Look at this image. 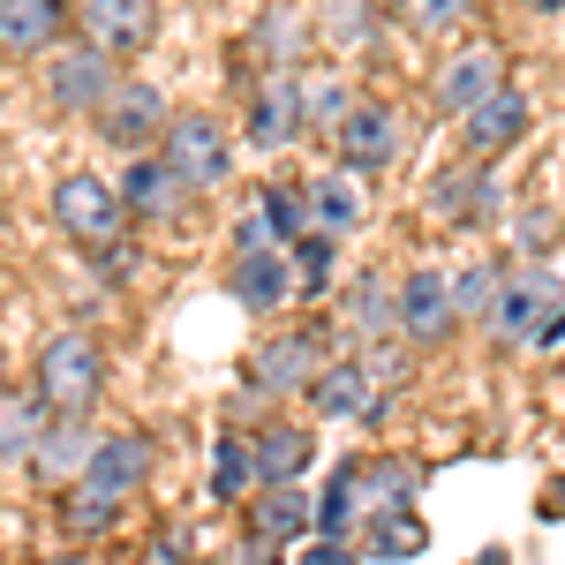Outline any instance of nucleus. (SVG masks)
I'll use <instances>...</instances> for the list:
<instances>
[{"mask_svg":"<svg viewBox=\"0 0 565 565\" xmlns=\"http://www.w3.org/2000/svg\"><path fill=\"white\" fill-rule=\"evenodd\" d=\"M302 114H309V129H348V114H354V98L332 76H302Z\"/></svg>","mask_w":565,"mask_h":565,"instance_id":"72a5a7b5","label":"nucleus"},{"mask_svg":"<svg viewBox=\"0 0 565 565\" xmlns=\"http://www.w3.org/2000/svg\"><path fill=\"white\" fill-rule=\"evenodd\" d=\"M324 23H332V39H362V23H370V0H324Z\"/></svg>","mask_w":565,"mask_h":565,"instance_id":"58836bf2","label":"nucleus"},{"mask_svg":"<svg viewBox=\"0 0 565 565\" xmlns=\"http://www.w3.org/2000/svg\"><path fill=\"white\" fill-rule=\"evenodd\" d=\"M90 452H98V437H90L84 415H53V423H45V445H39V476L76 482L90 468Z\"/></svg>","mask_w":565,"mask_h":565,"instance_id":"4be33fe9","label":"nucleus"},{"mask_svg":"<svg viewBox=\"0 0 565 565\" xmlns=\"http://www.w3.org/2000/svg\"><path fill=\"white\" fill-rule=\"evenodd\" d=\"M324 362H332L324 332H279V340H264V348L249 354V385L271 392V399H287V392L317 385V377H324Z\"/></svg>","mask_w":565,"mask_h":565,"instance_id":"39448f33","label":"nucleus"},{"mask_svg":"<svg viewBox=\"0 0 565 565\" xmlns=\"http://www.w3.org/2000/svg\"><path fill=\"white\" fill-rule=\"evenodd\" d=\"M68 0H0V53L8 61H31V53H45V45L68 31Z\"/></svg>","mask_w":565,"mask_h":565,"instance_id":"a211bd4d","label":"nucleus"},{"mask_svg":"<svg viewBox=\"0 0 565 565\" xmlns=\"http://www.w3.org/2000/svg\"><path fill=\"white\" fill-rule=\"evenodd\" d=\"M106 392V354L90 332H53L39 348V399L53 415H90V399Z\"/></svg>","mask_w":565,"mask_h":565,"instance_id":"f03ea898","label":"nucleus"},{"mask_svg":"<svg viewBox=\"0 0 565 565\" xmlns=\"http://www.w3.org/2000/svg\"><path fill=\"white\" fill-rule=\"evenodd\" d=\"M309 521H317V505L302 498V482H264V498L249 505V527L271 535V543H295Z\"/></svg>","mask_w":565,"mask_h":565,"instance_id":"5701e85b","label":"nucleus"},{"mask_svg":"<svg viewBox=\"0 0 565 565\" xmlns=\"http://www.w3.org/2000/svg\"><path fill=\"white\" fill-rule=\"evenodd\" d=\"M249 482H264L257 437L218 430V437H212V498H218V505H242V498H249Z\"/></svg>","mask_w":565,"mask_h":565,"instance_id":"412c9836","label":"nucleus"},{"mask_svg":"<svg viewBox=\"0 0 565 565\" xmlns=\"http://www.w3.org/2000/svg\"><path fill=\"white\" fill-rule=\"evenodd\" d=\"M249 39H257V53H271V68H287V61L302 53V15L271 0V8L257 15V31H249Z\"/></svg>","mask_w":565,"mask_h":565,"instance_id":"2f4dec72","label":"nucleus"},{"mask_svg":"<svg viewBox=\"0 0 565 565\" xmlns=\"http://www.w3.org/2000/svg\"><path fill=\"white\" fill-rule=\"evenodd\" d=\"M45 399H23V392H8L0 399V460H8V476H23V468H39V445H45Z\"/></svg>","mask_w":565,"mask_h":565,"instance_id":"aec40b11","label":"nucleus"},{"mask_svg":"<svg viewBox=\"0 0 565 565\" xmlns=\"http://www.w3.org/2000/svg\"><path fill=\"white\" fill-rule=\"evenodd\" d=\"M505 234H513V249H521L527 264H543L551 242H558V212H551V204H521V212L505 218Z\"/></svg>","mask_w":565,"mask_h":565,"instance_id":"473e14b6","label":"nucleus"},{"mask_svg":"<svg viewBox=\"0 0 565 565\" xmlns=\"http://www.w3.org/2000/svg\"><path fill=\"white\" fill-rule=\"evenodd\" d=\"M53 226L68 234V242H84V249H114L121 242V226H129V204H121V181L106 174H61L53 181Z\"/></svg>","mask_w":565,"mask_h":565,"instance_id":"f257e3e1","label":"nucleus"},{"mask_svg":"<svg viewBox=\"0 0 565 565\" xmlns=\"http://www.w3.org/2000/svg\"><path fill=\"white\" fill-rule=\"evenodd\" d=\"M332 249H340V234H302V242H295L302 295H324V287H332Z\"/></svg>","mask_w":565,"mask_h":565,"instance_id":"f704fd0d","label":"nucleus"},{"mask_svg":"<svg viewBox=\"0 0 565 565\" xmlns=\"http://www.w3.org/2000/svg\"><path fill=\"white\" fill-rule=\"evenodd\" d=\"M521 136H527V98H521L513 84L490 90L476 114H460V143H468L476 159H490V151H513Z\"/></svg>","mask_w":565,"mask_h":565,"instance_id":"6ab92c4d","label":"nucleus"},{"mask_svg":"<svg viewBox=\"0 0 565 565\" xmlns=\"http://www.w3.org/2000/svg\"><path fill=\"white\" fill-rule=\"evenodd\" d=\"M167 121H174L167 98H159L151 84H136V76H121V90L98 106V136H106L114 151H129V159H136V151H151V143L167 136Z\"/></svg>","mask_w":565,"mask_h":565,"instance_id":"6e6552de","label":"nucleus"},{"mask_svg":"<svg viewBox=\"0 0 565 565\" xmlns=\"http://www.w3.org/2000/svg\"><path fill=\"white\" fill-rule=\"evenodd\" d=\"M558 340H565V309L551 317V324H543V332H535V348H558Z\"/></svg>","mask_w":565,"mask_h":565,"instance_id":"a19ab883","label":"nucleus"},{"mask_svg":"<svg viewBox=\"0 0 565 565\" xmlns=\"http://www.w3.org/2000/svg\"><path fill=\"white\" fill-rule=\"evenodd\" d=\"M498 295H505V271H498V264H460V271H452V309H460V317H482V324H490Z\"/></svg>","mask_w":565,"mask_h":565,"instance_id":"c85d7f7f","label":"nucleus"},{"mask_svg":"<svg viewBox=\"0 0 565 565\" xmlns=\"http://www.w3.org/2000/svg\"><path fill=\"white\" fill-rule=\"evenodd\" d=\"M476 565H505V551H482V558Z\"/></svg>","mask_w":565,"mask_h":565,"instance_id":"a18cd8bd","label":"nucleus"},{"mask_svg":"<svg viewBox=\"0 0 565 565\" xmlns=\"http://www.w3.org/2000/svg\"><path fill=\"white\" fill-rule=\"evenodd\" d=\"M505 212V181L490 167H445L430 181V218H452V226H476V218Z\"/></svg>","mask_w":565,"mask_h":565,"instance_id":"2eb2a0df","label":"nucleus"},{"mask_svg":"<svg viewBox=\"0 0 565 565\" xmlns=\"http://www.w3.org/2000/svg\"><path fill=\"white\" fill-rule=\"evenodd\" d=\"M151 468H159V452H151V437L121 430V437H98V452H90V468H84L76 482H90V490H106V498H121V505H129L136 490L151 482Z\"/></svg>","mask_w":565,"mask_h":565,"instance_id":"ddd939ff","label":"nucleus"},{"mask_svg":"<svg viewBox=\"0 0 565 565\" xmlns=\"http://www.w3.org/2000/svg\"><path fill=\"white\" fill-rule=\"evenodd\" d=\"M558 309H565V279L551 264H521V271L505 279L498 309H490V332H498V340H535Z\"/></svg>","mask_w":565,"mask_h":565,"instance_id":"20e7f679","label":"nucleus"},{"mask_svg":"<svg viewBox=\"0 0 565 565\" xmlns=\"http://www.w3.org/2000/svg\"><path fill=\"white\" fill-rule=\"evenodd\" d=\"M362 505H370V498H362V460H340V476H332V490L317 498V527H324V535L340 543V535L354 527V513H362Z\"/></svg>","mask_w":565,"mask_h":565,"instance_id":"cd10ccee","label":"nucleus"},{"mask_svg":"<svg viewBox=\"0 0 565 565\" xmlns=\"http://www.w3.org/2000/svg\"><path fill=\"white\" fill-rule=\"evenodd\" d=\"M490 90H505V53L498 45H468V53H452L437 68V106L445 114H476Z\"/></svg>","mask_w":565,"mask_h":565,"instance_id":"f3484780","label":"nucleus"},{"mask_svg":"<svg viewBox=\"0 0 565 565\" xmlns=\"http://www.w3.org/2000/svg\"><path fill=\"white\" fill-rule=\"evenodd\" d=\"M309 565H354V551H309Z\"/></svg>","mask_w":565,"mask_h":565,"instance_id":"79ce46f5","label":"nucleus"},{"mask_svg":"<svg viewBox=\"0 0 565 565\" xmlns=\"http://www.w3.org/2000/svg\"><path fill=\"white\" fill-rule=\"evenodd\" d=\"M234 565H279V551H242Z\"/></svg>","mask_w":565,"mask_h":565,"instance_id":"37998d69","label":"nucleus"},{"mask_svg":"<svg viewBox=\"0 0 565 565\" xmlns=\"http://www.w3.org/2000/svg\"><path fill=\"white\" fill-rule=\"evenodd\" d=\"M309 212H317V234H354L362 226V189L348 174H317L309 181Z\"/></svg>","mask_w":565,"mask_h":565,"instance_id":"a878e982","label":"nucleus"},{"mask_svg":"<svg viewBox=\"0 0 565 565\" xmlns=\"http://www.w3.org/2000/svg\"><path fill=\"white\" fill-rule=\"evenodd\" d=\"M543 521H565V476H558V490H543Z\"/></svg>","mask_w":565,"mask_h":565,"instance_id":"ea45409f","label":"nucleus"},{"mask_svg":"<svg viewBox=\"0 0 565 565\" xmlns=\"http://www.w3.org/2000/svg\"><path fill=\"white\" fill-rule=\"evenodd\" d=\"M226 287H234V302L242 309H287L295 295H302V271L287 264V249H249V257H234V271H226Z\"/></svg>","mask_w":565,"mask_h":565,"instance_id":"dca6fc26","label":"nucleus"},{"mask_svg":"<svg viewBox=\"0 0 565 565\" xmlns=\"http://www.w3.org/2000/svg\"><path fill=\"white\" fill-rule=\"evenodd\" d=\"M415 482H423L415 460H377V468H362V498H370L377 513H392V505H407V498H415Z\"/></svg>","mask_w":565,"mask_h":565,"instance_id":"7c9ffc66","label":"nucleus"},{"mask_svg":"<svg viewBox=\"0 0 565 565\" xmlns=\"http://www.w3.org/2000/svg\"><path fill=\"white\" fill-rule=\"evenodd\" d=\"M332 143H340V167H348V174H385L392 159L407 151V114L385 106V98H370V106L348 114V129L332 136Z\"/></svg>","mask_w":565,"mask_h":565,"instance_id":"423d86ee","label":"nucleus"},{"mask_svg":"<svg viewBox=\"0 0 565 565\" xmlns=\"http://www.w3.org/2000/svg\"><path fill=\"white\" fill-rule=\"evenodd\" d=\"M53 565H90V558H53Z\"/></svg>","mask_w":565,"mask_h":565,"instance_id":"49530a36","label":"nucleus"},{"mask_svg":"<svg viewBox=\"0 0 565 565\" xmlns=\"http://www.w3.org/2000/svg\"><path fill=\"white\" fill-rule=\"evenodd\" d=\"M159 151H167V167L189 181V196L218 189V181H226V167H234V143H226V129H218L212 114H174V121H167V136H159Z\"/></svg>","mask_w":565,"mask_h":565,"instance_id":"7ed1b4c3","label":"nucleus"},{"mask_svg":"<svg viewBox=\"0 0 565 565\" xmlns=\"http://www.w3.org/2000/svg\"><path fill=\"white\" fill-rule=\"evenodd\" d=\"M249 249H287L279 218L264 212V204H249V212H242V226H234V257H249Z\"/></svg>","mask_w":565,"mask_h":565,"instance_id":"e433bc0d","label":"nucleus"},{"mask_svg":"<svg viewBox=\"0 0 565 565\" xmlns=\"http://www.w3.org/2000/svg\"><path fill=\"white\" fill-rule=\"evenodd\" d=\"M309 399H317L332 423H377V415H385L377 362H324V377L309 385Z\"/></svg>","mask_w":565,"mask_h":565,"instance_id":"9b49d317","label":"nucleus"},{"mask_svg":"<svg viewBox=\"0 0 565 565\" xmlns=\"http://www.w3.org/2000/svg\"><path fill=\"white\" fill-rule=\"evenodd\" d=\"M121 204H129V218H151V226H167V218L189 204V181L167 167V151H136L129 174H121Z\"/></svg>","mask_w":565,"mask_h":565,"instance_id":"4468645a","label":"nucleus"},{"mask_svg":"<svg viewBox=\"0 0 565 565\" xmlns=\"http://www.w3.org/2000/svg\"><path fill=\"white\" fill-rule=\"evenodd\" d=\"M527 8H535V15H551V8H565V0H527Z\"/></svg>","mask_w":565,"mask_h":565,"instance_id":"c03bdc74","label":"nucleus"},{"mask_svg":"<svg viewBox=\"0 0 565 565\" xmlns=\"http://www.w3.org/2000/svg\"><path fill=\"white\" fill-rule=\"evenodd\" d=\"M340 317H348L362 340H377V332H399V287H385L377 271H362V279L348 287V309H340Z\"/></svg>","mask_w":565,"mask_h":565,"instance_id":"393cba45","label":"nucleus"},{"mask_svg":"<svg viewBox=\"0 0 565 565\" xmlns=\"http://www.w3.org/2000/svg\"><path fill=\"white\" fill-rule=\"evenodd\" d=\"M76 31H84V45L121 61V53H143L159 39V8L151 0H76Z\"/></svg>","mask_w":565,"mask_h":565,"instance_id":"1a4fd4ad","label":"nucleus"},{"mask_svg":"<svg viewBox=\"0 0 565 565\" xmlns=\"http://www.w3.org/2000/svg\"><path fill=\"white\" fill-rule=\"evenodd\" d=\"M415 551H423V527L377 513V527H370V558H415Z\"/></svg>","mask_w":565,"mask_h":565,"instance_id":"c9c22d12","label":"nucleus"},{"mask_svg":"<svg viewBox=\"0 0 565 565\" xmlns=\"http://www.w3.org/2000/svg\"><path fill=\"white\" fill-rule=\"evenodd\" d=\"M114 521H121V498H106V490H90V482H68V490H61V527H68L76 543L106 535Z\"/></svg>","mask_w":565,"mask_h":565,"instance_id":"bb28decb","label":"nucleus"},{"mask_svg":"<svg viewBox=\"0 0 565 565\" xmlns=\"http://www.w3.org/2000/svg\"><path fill=\"white\" fill-rule=\"evenodd\" d=\"M295 136H309L302 76L271 68V84H257V98H249V143H257V151H287Z\"/></svg>","mask_w":565,"mask_h":565,"instance_id":"f8f14e48","label":"nucleus"},{"mask_svg":"<svg viewBox=\"0 0 565 565\" xmlns=\"http://www.w3.org/2000/svg\"><path fill=\"white\" fill-rule=\"evenodd\" d=\"M121 90L114 76V53H98V45H76V53H61L53 68H45V98L61 106V114H76V121H98V106Z\"/></svg>","mask_w":565,"mask_h":565,"instance_id":"0eeeda50","label":"nucleus"},{"mask_svg":"<svg viewBox=\"0 0 565 565\" xmlns=\"http://www.w3.org/2000/svg\"><path fill=\"white\" fill-rule=\"evenodd\" d=\"M257 204H264L271 218H279V234H287V242L317 234V212H309V181H302V189H295V181H264V189H257Z\"/></svg>","mask_w":565,"mask_h":565,"instance_id":"c756f323","label":"nucleus"},{"mask_svg":"<svg viewBox=\"0 0 565 565\" xmlns=\"http://www.w3.org/2000/svg\"><path fill=\"white\" fill-rule=\"evenodd\" d=\"M317 460V437L302 430V423H271V430H257V468L264 482H295Z\"/></svg>","mask_w":565,"mask_h":565,"instance_id":"b1692460","label":"nucleus"},{"mask_svg":"<svg viewBox=\"0 0 565 565\" xmlns=\"http://www.w3.org/2000/svg\"><path fill=\"white\" fill-rule=\"evenodd\" d=\"M452 324H460V309H452V271L415 264V271L399 279V332H407L415 348H437Z\"/></svg>","mask_w":565,"mask_h":565,"instance_id":"9d476101","label":"nucleus"},{"mask_svg":"<svg viewBox=\"0 0 565 565\" xmlns=\"http://www.w3.org/2000/svg\"><path fill=\"white\" fill-rule=\"evenodd\" d=\"M468 8H476V0H407V23H415L423 39H445V31H452Z\"/></svg>","mask_w":565,"mask_h":565,"instance_id":"4c0bfd02","label":"nucleus"}]
</instances>
